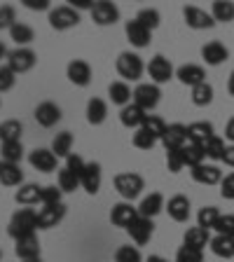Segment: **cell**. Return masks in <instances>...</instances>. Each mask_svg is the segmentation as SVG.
Masks as SVG:
<instances>
[{
	"mask_svg": "<svg viewBox=\"0 0 234 262\" xmlns=\"http://www.w3.org/2000/svg\"><path fill=\"white\" fill-rule=\"evenodd\" d=\"M56 155L52 152V150H47V147H38V150H33L31 155H28V162H31L33 169L42 171V173H52V171L56 169Z\"/></svg>",
	"mask_w": 234,
	"mask_h": 262,
	"instance_id": "5bb4252c",
	"label": "cell"
},
{
	"mask_svg": "<svg viewBox=\"0 0 234 262\" xmlns=\"http://www.w3.org/2000/svg\"><path fill=\"white\" fill-rule=\"evenodd\" d=\"M180 152H183V162H185V166H190V169H195V166L204 164V159H206L204 145H199V143H190V141H187V145L183 147Z\"/></svg>",
	"mask_w": 234,
	"mask_h": 262,
	"instance_id": "1f68e13d",
	"label": "cell"
},
{
	"mask_svg": "<svg viewBox=\"0 0 234 262\" xmlns=\"http://www.w3.org/2000/svg\"><path fill=\"white\" fill-rule=\"evenodd\" d=\"M71 7H73V10H77V12H80V10H89V12H92L94 10V3H92V0H71Z\"/></svg>",
	"mask_w": 234,
	"mask_h": 262,
	"instance_id": "6f0895ef",
	"label": "cell"
},
{
	"mask_svg": "<svg viewBox=\"0 0 234 262\" xmlns=\"http://www.w3.org/2000/svg\"><path fill=\"white\" fill-rule=\"evenodd\" d=\"M71 147H73V134L71 131H61V134H56L54 141H52V152L56 155V157H66L68 159V155H71Z\"/></svg>",
	"mask_w": 234,
	"mask_h": 262,
	"instance_id": "836d02e7",
	"label": "cell"
},
{
	"mask_svg": "<svg viewBox=\"0 0 234 262\" xmlns=\"http://www.w3.org/2000/svg\"><path fill=\"white\" fill-rule=\"evenodd\" d=\"M211 251H213V255L223 257V260H229V257H234V239L232 236L216 234L211 239Z\"/></svg>",
	"mask_w": 234,
	"mask_h": 262,
	"instance_id": "d6a6232c",
	"label": "cell"
},
{
	"mask_svg": "<svg viewBox=\"0 0 234 262\" xmlns=\"http://www.w3.org/2000/svg\"><path fill=\"white\" fill-rule=\"evenodd\" d=\"M40 196H42V187L35 185V183H26V185H22L16 190L14 199H16V204H22V206H33V204L40 202Z\"/></svg>",
	"mask_w": 234,
	"mask_h": 262,
	"instance_id": "83f0119b",
	"label": "cell"
},
{
	"mask_svg": "<svg viewBox=\"0 0 234 262\" xmlns=\"http://www.w3.org/2000/svg\"><path fill=\"white\" fill-rule=\"evenodd\" d=\"M176 77H178L183 84L195 89L197 84H202L206 82V73H204L202 66H195V63H187V66H180L178 71H176Z\"/></svg>",
	"mask_w": 234,
	"mask_h": 262,
	"instance_id": "7402d4cb",
	"label": "cell"
},
{
	"mask_svg": "<svg viewBox=\"0 0 234 262\" xmlns=\"http://www.w3.org/2000/svg\"><path fill=\"white\" fill-rule=\"evenodd\" d=\"M211 101H213V87L208 82H202V84H197V87L192 89V103L195 105L204 108V105H208Z\"/></svg>",
	"mask_w": 234,
	"mask_h": 262,
	"instance_id": "7bdbcfd3",
	"label": "cell"
},
{
	"mask_svg": "<svg viewBox=\"0 0 234 262\" xmlns=\"http://www.w3.org/2000/svg\"><path fill=\"white\" fill-rule=\"evenodd\" d=\"M7 54H10V52H7V47H5V45H3V42H0V59H5Z\"/></svg>",
	"mask_w": 234,
	"mask_h": 262,
	"instance_id": "be15d7a7",
	"label": "cell"
},
{
	"mask_svg": "<svg viewBox=\"0 0 234 262\" xmlns=\"http://www.w3.org/2000/svg\"><path fill=\"white\" fill-rule=\"evenodd\" d=\"M35 120H38L40 126H54L56 122L61 120V108L54 103V101H42V103L35 108Z\"/></svg>",
	"mask_w": 234,
	"mask_h": 262,
	"instance_id": "ac0fdd59",
	"label": "cell"
},
{
	"mask_svg": "<svg viewBox=\"0 0 234 262\" xmlns=\"http://www.w3.org/2000/svg\"><path fill=\"white\" fill-rule=\"evenodd\" d=\"M10 38L14 40L19 47H26V45H31L33 40H35V33H33L31 26H26V24H22V21H16L14 26L10 28Z\"/></svg>",
	"mask_w": 234,
	"mask_h": 262,
	"instance_id": "8d00e7d4",
	"label": "cell"
},
{
	"mask_svg": "<svg viewBox=\"0 0 234 262\" xmlns=\"http://www.w3.org/2000/svg\"><path fill=\"white\" fill-rule=\"evenodd\" d=\"M166 166H169L171 173H178V171L185 166L183 152H180V150H169V152H166Z\"/></svg>",
	"mask_w": 234,
	"mask_h": 262,
	"instance_id": "f5cc1de1",
	"label": "cell"
},
{
	"mask_svg": "<svg viewBox=\"0 0 234 262\" xmlns=\"http://www.w3.org/2000/svg\"><path fill=\"white\" fill-rule=\"evenodd\" d=\"M162 208H164V196L159 194V192H153V194H147L141 202V206H138V215L153 220L155 215L162 213Z\"/></svg>",
	"mask_w": 234,
	"mask_h": 262,
	"instance_id": "484cf974",
	"label": "cell"
},
{
	"mask_svg": "<svg viewBox=\"0 0 234 262\" xmlns=\"http://www.w3.org/2000/svg\"><path fill=\"white\" fill-rule=\"evenodd\" d=\"M0 260H3V251H0Z\"/></svg>",
	"mask_w": 234,
	"mask_h": 262,
	"instance_id": "03108f58",
	"label": "cell"
},
{
	"mask_svg": "<svg viewBox=\"0 0 234 262\" xmlns=\"http://www.w3.org/2000/svg\"><path fill=\"white\" fill-rule=\"evenodd\" d=\"M176 260L178 262H204V251H197V248H190V246H180L178 253H176Z\"/></svg>",
	"mask_w": 234,
	"mask_h": 262,
	"instance_id": "7dc6e473",
	"label": "cell"
},
{
	"mask_svg": "<svg viewBox=\"0 0 234 262\" xmlns=\"http://www.w3.org/2000/svg\"><path fill=\"white\" fill-rule=\"evenodd\" d=\"M162 143L169 150H183L187 145V126L185 124H169L162 136Z\"/></svg>",
	"mask_w": 234,
	"mask_h": 262,
	"instance_id": "8fae6325",
	"label": "cell"
},
{
	"mask_svg": "<svg viewBox=\"0 0 234 262\" xmlns=\"http://www.w3.org/2000/svg\"><path fill=\"white\" fill-rule=\"evenodd\" d=\"M143 129L150 131L157 141H162L164 131H166V124H164V120H162V117H157V115H147V120L143 122Z\"/></svg>",
	"mask_w": 234,
	"mask_h": 262,
	"instance_id": "ee69618b",
	"label": "cell"
},
{
	"mask_svg": "<svg viewBox=\"0 0 234 262\" xmlns=\"http://www.w3.org/2000/svg\"><path fill=\"white\" fill-rule=\"evenodd\" d=\"M22 180H24V171L19 164H10L0 159V183L3 185L14 187V185H22Z\"/></svg>",
	"mask_w": 234,
	"mask_h": 262,
	"instance_id": "d4e9b609",
	"label": "cell"
},
{
	"mask_svg": "<svg viewBox=\"0 0 234 262\" xmlns=\"http://www.w3.org/2000/svg\"><path fill=\"white\" fill-rule=\"evenodd\" d=\"M166 211H169V215L176 223H185V220L190 218V199H187L185 194L171 196L169 204H166Z\"/></svg>",
	"mask_w": 234,
	"mask_h": 262,
	"instance_id": "cb8c5ba5",
	"label": "cell"
},
{
	"mask_svg": "<svg viewBox=\"0 0 234 262\" xmlns=\"http://www.w3.org/2000/svg\"><path fill=\"white\" fill-rule=\"evenodd\" d=\"M145 262H169V260H164L162 255H150V257H147Z\"/></svg>",
	"mask_w": 234,
	"mask_h": 262,
	"instance_id": "6125c7cd",
	"label": "cell"
},
{
	"mask_svg": "<svg viewBox=\"0 0 234 262\" xmlns=\"http://www.w3.org/2000/svg\"><path fill=\"white\" fill-rule=\"evenodd\" d=\"M176 262H178V260H176Z\"/></svg>",
	"mask_w": 234,
	"mask_h": 262,
	"instance_id": "003e7915",
	"label": "cell"
},
{
	"mask_svg": "<svg viewBox=\"0 0 234 262\" xmlns=\"http://www.w3.org/2000/svg\"><path fill=\"white\" fill-rule=\"evenodd\" d=\"M143 71H145V66H143V59L134 52H122L117 56V73H120L124 80H131L136 82L143 77Z\"/></svg>",
	"mask_w": 234,
	"mask_h": 262,
	"instance_id": "3957f363",
	"label": "cell"
},
{
	"mask_svg": "<svg viewBox=\"0 0 234 262\" xmlns=\"http://www.w3.org/2000/svg\"><path fill=\"white\" fill-rule=\"evenodd\" d=\"M16 24V12L12 5H0V31H10Z\"/></svg>",
	"mask_w": 234,
	"mask_h": 262,
	"instance_id": "f907efd6",
	"label": "cell"
},
{
	"mask_svg": "<svg viewBox=\"0 0 234 262\" xmlns=\"http://www.w3.org/2000/svg\"><path fill=\"white\" fill-rule=\"evenodd\" d=\"M80 185H82V190L89 192V194H96V192L101 190V164L89 162L87 166H84V171H82V176H80Z\"/></svg>",
	"mask_w": 234,
	"mask_h": 262,
	"instance_id": "e0dca14e",
	"label": "cell"
},
{
	"mask_svg": "<svg viewBox=\"0 0 234 262\" xmlns=\"http://www.w3.org/2000/svg\"><path fill=\"white\" fill-rule=\"evenodd\" d=\"M35 63H38V54H35L33 49H28V47H16V49H12L10 54H7V66H10L16 75L28 73Z\"/></svg>",
	"mask_w": 234,
	"mask_h": 262,
	"instance_id": "5b68a950",
	"label": "cell"
},
{
	"mask_svg": "<svg viewBox=\"0 0 234 262\" xmlns=\"http://www.w3.org/2000/svg\"><path fill=\"white\" fill-rule=\"evenodd\" d=\"M220 196L223 199H234V173L225 176L220 180Z\"/></svg>",
	"mask_w": 234,
	"mask_h": 262,
	"instance_id": "11a10c76",
	"label": "cell"
},
{
	"mask_svg": "<svg viewBox=\"0 0 234 262\" xmlns=\"http://www.w3.org/2000/svg\"><path fill=\"white\" fill-rule=\"evenodd\" d=\"M22 131L24 124L19 120H7L0 124V143H10V141H22Z\"/></svg>",
	"mask_w": 234,
	"mask_h": 262,
	"instance_id": "74e56055",
	"label": "cell"
},
{
	"mask_svg": "<svg viewBox=\"0 0 234 262\" xmlns=\"http://www.w3.org/2000/svg\"><path fill=\"white\" fill-rule=\"evenodd\" d=\"M66 75H68V80L75 87H87L89 82H92V66L82 59H73L68 63V68H66Z\"/></svg>",
	"mask_w": 234,
	"mask_h": 262,
	"instance_id": "30bf717a",
	"label": "cell"
},
{
	"mask_svg": "<svg viewBox=\"0 0 234 262\" xmlns=\"http://www.w3.org/2000/svg\"><path fill=\"white\" fill-rule=\"evenodd\" d=\"M108 96L115 105H122V108H124V105L131 103L134 94H131V89H129L126 82H113V84L108 87Z\"/></svg>",
	"mask_w": 234,
	"mask_h": 262,
	"instance_id": "4dcf8cb0",
	"label": "cell"
},
{
	"mask_svg": "<svg viewBox=\"0 0 234 262\" xmlns=\"http://www.w3.org/2000/svg\"><path fill=\"white\" fill-rule=\"evenodd\" d=\"M61 194H63V192H61L56 185H47V187H42V196H40V204H42V206L61 204Z\"/></svg>",
	"mask_w": 234,
	"mask_h": 262,
	"instance_id": "681fc988",
	"label": "cell"
},
{
	"mask_svg": "<svg viewBox=\"0 0 234 262\" xmlns=\"http://www.w3.org/2000/svg\"><path fill=\"white\" fill-rule=\"evenodd\" d=\"M66 218V206L63 204H52V206H42L38 211V229H52Z\"/></svg>",
	"mask_w": 234,
	"mask_h": 262,
	"instance_id": "4fadbf2b",
	"label": "cell"
},
{
	"mask_svg": "<svg viewBox=\"0 0 234 262\" xmlns=\"http://www.w3.org/2000/svg\"><path fill=\"white\" fill-rule=\"evenodd\" d=\"M223 162L227 164V166H232V169H234V145H227V147H225Z\"/></svg>",
	"mask_w": 234,
	"mask_h": 262,
	"instance_id": "680465c9",
	"label": "cell"
},
{
	"mask_svg": "<svg viewBox=\"0 0 234 262\" xmlns=\"http://www.w3.org/2000/svg\"><path fill=\"white\" fill-rule=\"evenodd\" d=\"M131 143H134V147H138V150H150V147L157 143V138H155L150 131H145L141 126V129H136V134H134Z\"/></svg>",
	"mask_w": 234,
	"mask_h": 262,
	"instance_id": "f6af8a7d",
	"label": "cell"
},
{
	"mask_svg": "<svg viewBox=\"0 0 234 262\" xmlns=\"http://www.w3.org/2000/svg\"><path fill=\"white\" fill-rule=\"evenodd\" d=\"M216 232L223 236H232L234 239V215H220L218 223H216Z\"/></svg>",
	"mask_w": 234,
	"mask_h": 262,
	"instance_id": "816d5d0a",
	"label": "cell"
},
{
	"mask_svg": "<svg viewBox=\"0 0 234 262\" xmlns=\"http://www.w3.org/2000/svg\"><path fill=\"white\" fill-rule=\"evenodd\" d=\"M145 120H147L145 110H143L141 105H136L134 101H131L129 105H124V108L120 110V122H122L124 126H129V129H141Z\"/></svg>",
	"mask_w": 234,
	"mask_h": 262,
	"instance_id": "44dd1931",
	"label": "cell"
},
{
	"mask_svg": "<svg viewBox=\"0 0 234 262\" xmlns=\"http://www.w3.org/2000/svg\"><path fill=\"white\" fill-rule=\"evenodd\" d=\"M92 19L98 24V26H113V24L120 19V10H117V5H115V3L98 0V3H94Z\"/></svg>",
	"mask_w": 234,
	"mask_h": 262,
	"instance_id": "9c48e42d",
	"label": "cell"
},
{
	"mask_svg": "<svg viewBox=\"0 0 234 262\" xmlns=\"http://www.w3.org/2000/svg\"><path fill=\"white\" fill-rule=\"evenodd\" d=\"M56 180H59V190L61 192H75L77 187H82L80 185V176L73 173V171L66 169V166L63 169H59V178Z\"/></svg>",
	"mask_w": 234,
	"mask_h": 262,
	"instance_id": "f35d334b",
	"label": "cell"
},
{
	"mask_svg": "<svg viewBox=\"0 0 234 262\" xmlns=\"http://www.w3.org/2000/svg\"><path fill=\"white\" fill-rule=\"evenodd\" d=\"M136 218H138V208L131 206V202H120V204H115L113 211H110V223H113L115 227H124V229H129V225L134 223Z\"/></svg>",
	"mask_w": 234,
	"mask_h": 262,
	"instance_id": "7c38bea8",
	"label": "cell"
},
{
	"mask_svg": "<svg viewBox=\"0 0 234 262\" xmlns=\"http://www.w3.org/2000/svg\"><path fill=\"white\" fill-rule=\"evenodd\" d=\"M22 262H42L40 257H33V260H22Z\"/></svg>",
	"mask_w": 234,
	"mask_h": 262,
	"instance_id": "e7e4bbea",
	"label": "cell"
},
{
	"mask_svg": "<svg viewBox=\"0 0 234 262\" xmlns=\"http://www.w3.org/2000/svg\"><path fill=\"white\" fill-rule=\"evenodd\" d=\"M190 176L195 183H202V185H218L223 180V171L216 164H199L190 171Z\"/></svg>",
	"mask_w": 234,
	"mask_h": 262,
	"instance_id": "9a60e30c",
	"label": "cell"
},
{
	"mask_svg": "<svg viewBox=\"0 0 234 262\" xmlns=\"http://www.w3.org/2000/svg\"><path fill=\"white\" fill-rule=\"evenodd\" d=\"M14 253L19 260H33V257H40V241L35 234L24 236V239L14 241Z\"/></svg>",
	"mask_w": 234,
	"mask_h": 262,
	"instance_id": "603a6c76",
	"label": "cell"
},
{
	"mask_svg": "<svg viewBox=\"0 0 234 262\" xmlns=\"http://www.w3.org/2000/svg\"><path fill=\"white\" fill-rule=\"evenodd\" d=\"M14 84H16V73L10 66H0V94L10 92Z\"/></svg>",
	"mask_w": 234,
	"mask_h": 262,
	"instance_id": "c3c4849f",
	"label": "cell"
},
{
	"mask_svg": "<svg viewBox=\"0 0 234 262\" xmlns=\"http://www.w3.org/2000/svg\"><path fill=\"white\" fill-rule=\"evenodd\" d=\"M80 24V12L73 10L71 5H61L49 10V26L54 31H68V28Z\"/></svg>",
	"mask_w": 234,
	"mask_h": 262,
	"instance_id": "277c9868",
	"label": "cell"
},
{
	"mask_svg": "<svg viewBox=\"0 0 234 262\" xmlns=\"http://www.w3.org/2000/svg\"><path fill=\"white\" fill-rule=\"evenodd\" d=\"M183 16H185V24L195 31H204V28H213L216 26V19L211 16V12L202 10V7L195 5H185L183 7Z\"/></svg>",
	"mask_w": 234,
	"mask_h": 262,
	"instance_id": "ba28073f",
	"label": "cell"
},
{
	"mask_svg": "<svg viewBox=\"0 0 234 262\" xmlns=\"http://www.w3.org/2000/svg\"><path fill=\"white\" fill-rule=\"evenodd\" d=\"M22 157H24L22 141H10V143H3V145H0V159H3V162L19 164Z\"/></svg>",
	"mask_w": 234,
	"mask_h": 262,
	"instance_id": "d590c367",
	"label": "cell"
},
{
	"mask_svg": "<svg viewBox=\"0 0 234 262\" xmlns=\"http://www.w3.org/2000/svg\"><path fill=\"white\" fill-rule=\"evenodd\" d=\"M84 166H87V162H84L80 155H75V152H71L68 155V159H66V169H71L73 173H77V176H82Z\"/></svg>",
	"mask_w": 234,
	"mask_h": 262,
	"instance_id": "db71d44e",
	"label": "cell"
},
{
	"mask_svg": "<svg viewBox=\"0 0 234 262\" xmlns=\"http://www.w3.org/2000/svg\"><path fill=\"white\" fill-rule=\"evenodd\" d=\"M185 246H190V248H197V251H204L206 246H211V236H208V229L204 227H190L185 232V241H183Z\"/></svg>",
	"mask_w": 234,
	"mask_h": 262,
	"instance_id": "f1b7e54d",
	"label": "cell"
},
{
	"mask_svg": "<svg viewBox=\"0 0 234 262\" xmlns=\"http://www.w3.org/2000/svg\"><path fill=\"white\" fill-rule=\"evenodd\" d=\"M225 136H227V141L234 143V117H229L227 126H225Z\"/></svg>",
	"mask_w": 234,
	"mask_h": 262,
	"instance_id": "91938a15",
	"label": "cell"
},
{
	"mask_svg": "<svg viewBox=\"0 0 234 262\" xmlns=\"http://www.w3.org/2000/svg\"><path fill=\"white\" fill-rule=\"evenodd\" d=\"M220 218V211L216 206H204L199 208V213H197V225L204 229H213L216 227V223H218Z\"/></svg>",
	"mask_w": 234,
	"mask_h": 262,
	"instance_id": "ab89813d",
	"label": "cell"
},
{
	"mask_svg": "<svg viewBox=\"0 0 234 262\" xmlns=\"http://www.w3.org/2000/svg\"><path fill=\"white\" fill-rule=\"evenodd\" d=\"M35 229H38V213L33 211V208H19L12 215L10 225H7V234L14 241H19L24 236L35 234Z\"/></svg>",
	"mask_w": 234,
	"mask_h": 262,
	"instance_id": "6da1fadb",
	"label": "cell"
},
{
	"mask_svg": "<svg viewBox=\"0 0 234 262\" xmlns=\"http://www.w3.org/2000/svg\"><path fill=\"white\" fill-rule=\"evenodd\" d=\"M202 59L206 61L208 66H220V63H225V61L229 59V49L225 47L223 42L213 40V42H206L202 47Z\"/></svg>",
	"mask_w": 234,
	"mask_h": 262,
	"instance_id": "d6986e66",
	"label": "cell"
},
{
	"mask_svg": "<svg viewBox=\"0 0 234 262\" xmlns=\"http://www.w3.org/2000/svg\"><path fill=\"white\" fill-rule=\"evenodd\" d=\"M124 33H126V40L138 49L147 47V45H150V35H153V31H147L145 26H141L136 19H134V21H126Z\"/></svg>",
	"mask_w": 234,
	"mask_h": 262,
	"instance_id": "ffe728a7",
	"label": "cell"
},
{
	"mask_svg": "<svg viewBox=\"0 0 234 262\" xmlns=\"http://www.w3.org/2000/svg\"><path fill=\"white\" fill-rule=\"evenodd\" d=\"M147 75L153 80V84H164V82H169L174 77V66L166 56L162 54H155L147 63Z\"/></svg>",
	"mask_w": 234,
	"mask_h": 262,
	"instance_id": "52a82bcc",
	"label": "cell"
},
{
	"mask_svg": "<svg viewBox=\"0 0 234 262\" xmlns=\"http://www.w3.org/2000/svg\"><path fill=\"white\" fill-rule=\"evenodd\" d=\"M113 183H115V190L120 192L122 199H126V202H134L143 192V187H145L143 178L138 173H134V171H129V173H117Z\"/></svg>",
	"mask_w": 234,
	"mask_h": 262,
	"instance_id": "7a4b0ae2",
	"label": "cell"
},
{
	"mask_svg": "<svg viewBox=\"0 0 234 262\" xmlns=\"http://www.w3.org/2000/svg\"><path fill=\"white\" fill-rule=\"evenodd\" d=\"M213 136H216V134H213L211 122H192V124L187 126V141L190 143H199V145H204V143Z\"/></svg>",
	"mask_w": 234,
	"mask_h": 262,
	"instance_id": "4316f807",
	"label": "cell"
},
{
	"mask_svg": "<svg viewBox=\"0 0 234 262\" xmlns=\"http://www.w3.org/2000/svg\"><path fill=\"white\" fill-rule=\"evenodd\" d=\"M22 5L33 12H45L49 10V0H22Z\"/></svg>",
	"mask_w": 234,
	"mask_h": 262,
	"instance_id": "9f6ffc18",
	"label": "cell"
},
{
	"mask_svg": "<svg viewBox=\"0 0 234 262\" xmlns=\"http://www.w3.org/2000/svg\"><path fill=\"white\" fill-rule=\"evenodd\" d=\"M115 262H143L136 246H120L115 251Z\"/></svg>",
	"mask_w": 234,
	"mask_h": 262,
	"instance_id": "bcb514c9",
	"label": "cell"
},
{
	"mask_svg": "<svg viewBox=\"0 0 234 262\" xmlns=\"http://www.w3.org/2000/svg\"><path fill=\"white\" fill-rule=\"evenodd\" d=\"M136 21L141 24V26H145L147 31H155V28L159 26V21H162V16H159V12L155 10V7H143L136 14Z\"/></svg>",
	"mask_w": 234,
	"mask_h": 262,
	"instance_id": "b9f144b4",
	"label": "cell"
},
{
	"mask_svg": "<svg viewBox=\"0 0 234 262\" xmlns=\"http://www.w3.org/2000/svg\"><path fill=\"white\" fill-rule=\"evenodd\" d=\"M211 16L216 19V24L223 21L229 24L234 21V3H227V0H216L211 5Z\"/></svg>",
	"mask_w": 234,
	"mask_h": 262,
	"instance_id": "e575fe53",
	"label": "cell"
},
{
	"mask_svg": "<svg viewBox=\"0 0 234 262\" xmlns=\"http://www.w3.org/2000/svg\"><path fill=\"white\" fill-rule=\"evenodd\" d=\"M153 229H155V225H153V220L150 218H143V215H138L134 223L129 225V236L134 241H136L138 246H145L147 241H150V236H153Z\"/></svg>",
	"mask_w": 234,
	"mask_h": 262,
	"instance_id": "2e32d148",
	"label": "cell"
},
{
	"mask_svg": "<svg viewBox=\"0 0 234 262\" xmlns=\"http://www.w3.org/2000/svg\"><path fill=\"white\" fill-rule=\"evenodd\" d=\"M225 141L220 136H213L208 138L206 143H204V152H206L208 159H213V162H223V155H225Z\"/></svg>",
	"mask_w": 234,
	"mask_h": 262,
	"instance_id": "60d3db41",
	"label": "cell"
},
{
	"mask_svg": "<svg viewBox=\"0 0 234 262\" xmlns=\"http://www.w3.org/2000/svg\"><path fill=\"white\" fill-rule=\"evenodd\" d=\"M227 92L234 96V71H232V75H229V80H227Z\"/></svg>",
	"mask_w": 234,
	"mask_h": 262,
	"instance_id": "94428289",
	"label": "cell"
},
{
	"mask_svg": "<svg viewBox=\"0 0 234 262\" xmlns=\"http://www.w3.org/2000/svg\"><path fill=\"white\" fill-rule=\"evenodd\" d=\"M105 117H108V105H105V101H101V98H89L87 103V122L94 126L103 124Z\"/></svg>",
	"mask_w": 234,
	"mask_h": 262,
	"instance_id": "f546056e",
	"label": "cell"
},
{
	"mask_svg": "<svg viewBox=\"0 0 234 262\" xmlns=\"http://www.w3.org/2000/svg\"><path fill=\"white\" fill-rule=\"evenodd\" d=\"M159 98H162V92H159L157 84H153V82H145V84H138L136 89H134V103L141 105L143 110H155L159 105Z\"/></svg>",
	"mask_w": 234,
	"mask_h": 262,
	"instance_id": "8992f818",
	"label": "cell"
}]
</instances>
